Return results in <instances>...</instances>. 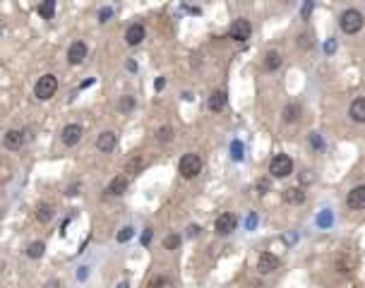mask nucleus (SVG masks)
<instances>
[{
  "mask_svg": "<svg viewBox=\"0 0 365 288\" xmlns=\"http://www.w3.org/2000/svg\"><path fill=\"white\" fill-rule=\"evenodd\" d=\"M363 24H365L363 12H361V10H353V7L344 10L341 17H339V27H341L344 34H358V31L363 29Z\"/></svg>",
  "mask_w": 365,
  "mask_h": 288,
  "instance_id": "f257e3e1",
  "label": "nucleus"
},
{
  "mask_svg": "<svg viewBox=\"0 0 365 288\" xmlns=\"http://www.w3.org/2000/svg\"><path fill=\"white\" fill-rule=\"evenodd\" d=\"M58 91V77L56 75H43L36 86H34V94H36V99H41V101H48L51 96H56Z\"/></svg>",
  "mask_w": 365,
  "mask_h": 288,
  "instance_id": "f03ea898",
  "label": "nucleus"
},
{
  "mask_svg": "<svg viewBox=\"0 0 365 288\" xmlns=\"http://www.w3.org/2000/svg\"><path fill=\"white\" fill-rule=\"evenodd\" d=\"M269 173H272L274 178H286V175H291V173H293V161H291V156L277 154V156L269 161Z\"/></svg>",
  "mask_w": 365,
  "mask_h": 288,
  "instance_id": "7ed1b4c3",
  "label": "nucleus"
},
{
  "mask_svg": "<svg viewBox=\"0 0 365 288\" xmlns=\"http://www.w3.org/2000/svg\"><path fill=\"white\" fill-rule=\"evenodd\" d=\"M178 171H180L183 178H195L197 173L202 171V159L197 154H185L178 164Z\"/></svg>",
  "mask_w": 365,
  "mask_h": 288,
  "instance_id": "20e7f679",
  "label": "nucleus"
},
{
  "mask_svg": "<svg viewBox=\"0 0 365 288\" xmlns=\"http://www.w3.org/2000/svg\"><path fill=\"white\" fill-rule=\"evenodd\" d=\"M250 34H253V24H250L248 20L240 17V20L233 22V27H231V39H233V41H248Z\"/></svg>",
  "mask_w": 365,
  "mask_h": 288,
  "instance_id": "39448f33",
  "label": "nucleus"
},
{
  "mask_svg": "<svg viewBox=\"0 0 365 288\" xmlns=\"http://www.w3.org/2000/svg\"><path fill=\"white\" fill-rule=\"evenodd\" d=\"M86 58V43L85 41H75V43H70V48H67V62L70 65H82Z\"/></svg>",
  "mask_w": 365,
  "mask_h": 288,
  "instance_id": "423d86ee",
  "label": "nucleus"
},
{
  "mask_svg": "<svg viewBox=\"0 0 365 288\" xmlns=\"http://www.w3.org/2000/svg\"><path fill=\"white\" fill-rule=\"evenodd\" d=\"M63 142L67 144V146H75V144L80 142L82 140V127L77 125V123H70V125H65L63 127Z\"/></svg>",
  "mask_w": 365,
  "mask_h": 288,
  "instance_id": "0eeeda50",
  "label": "nucleus"
},
{
  "mask_svg": "<svg viewBox=\"0 0 365 288\" xmlns=\"http://www.w3.org/2000/svg\"><path fill=\"white\" fill-rule=\"evenodd\" d=\"M346 206L348 209H365V185H358L348 192L346 197Z\"/></svg>",
  "mask_w": 365,
  "mask_h": 288,
  "instance_id": "6e6552de",
  "label": "nucleus"
},
{
  "mask_svg": "<svg viewBox=\"0 0 365 288\" xmlns=\"http://www.w3.org/2000/svg\"><path fill=\"white\" fill-rule=\"evenodd\" d=\"M257 269H259V274H272V271H277L279 269V257L277 255H272V252H264L259 262H257Z\"/></svg>",
  "mask_w": 365,
  "mask_h": 288,
  "instance_id": "1a4fd4ad",
  "label": "nucleus"
},
{
  "mask_svg": "<svg viewBox=\"0 0 365 288\" xmlns=\"http://www.w3.org/2000/svg\"><path fill=\"white\" fill-rule=\"evenodd\" d=\"M115 144H118V137H115V132H101L99 135V140H96V146H99V151H104V154H111L113 149H115Z\"/></svg>",
  "mask_w": 365,
  "mask_h": 288,
  "instance_id": "9d476101",
  "label": "nucleus"
},
{
  "mask_svg": "<svg viewBox=\"0 0 365 288\" xmlns=\"http://www.w3.org/2000/svg\"><path fill=\"white\" fill-rule=\"evenodd\" d=\"M214 226H216V233H219V235H228V233L236 230V216H233V214H221Z\"/></svg>",
  "mask_w": 365,
  "mask_h": 288,
  "instance_id": "9b49d317",
  "label": "nucleus"
},
{
  "mask_svg": "<svg viewBox=\"0 0 365 288\" xmlns=\"http://www.w3.org/2000/svg\"><path fill=\"white\" fill-rule=\"evenodd\" d=\"M22 144H24V132H22V130H10V132L5 135V146H7V149L17 151V149H22Z\"/></svg>",
  "mask_w": 365,
  "mask_h": 288,
  "instance_id": "f8f14e48",
  "label": "nucleus"
},
{
  "mask_svg": "<svg viewBox=\"0 0 365 288\" xmlns=\"http://www.w3.org/2000/svg\"><path fill=\"white\" fill-rule=\"evenodd\" d=\"M207 106H209V111H214V113H219V111H224L226 108V91H212V96H209V101H207Z\"/></svg>",
  "mask_w": 365,
  "mask_h": 288,
  "instance_id": "ddd939ff",
  "label": "nucleus"
},
{
  "mask_svg": "<svg viewBox=\"0 0 365 288\" xmlns=\"http://www.w3.org/2000/svg\"><path fill=\"white\" fill-rule=\"evenodd\" d=\"M125 41L130 43V46H137L144 41V27L142 24H132V27H128L125 31Z\"/></svg>",
  "mask_w": 365,
  "mask_h": 288,
  "instance_id": "4468645a",
  "label": "nucleus"
},
{
  "mask_svg": "<svg viewBox=\"0 0 365 288\" xmlns=\"http://www.w3.org/2000/svg\"><path fill=\"white\" fill-rule=\"evenodd\" d=\"M351 120L353 123H365V99L361 96V99H356L353 103H351Z\"/></svg>",
  "mask_w": 365,
  "mask_h": 288,
  "instance_id": "2eb2a0df",
  "label": "nucleus"
},
{
  "mask_svg": "<svg viewBox=\"0 0 365 288\" xmlns=\"http://www.w3.org/2000/svg\"><path fill=\"white\" fill-rule=\"evenodd\" d=\"M283 202H288V204H303L305 202V192L301 187H288V190H283Z\"/></svg>",
  "mask_w": 365,
  "mask_h": 288,
  "instance_id": "dca6fc26",
  "label": "nucleus"
},
{
  "mask_svg": "<svg viewBox=\"0 0 365 288\" xmlns=\"http://www.w3.org/2000/svg\"><path fill=\"white\" fill-rule=\"evenodd\" d=\"M53 214H56V211H53V206H51V204H46V202H41V204L36 206V219H39L41 224H48V221L53 219Z\"/></svg>",
  "mask_w": 365,
  "mask_h": 288,
  "instance_id": "f3484780",
  "label": "nucleus"
},
{
  "mask_svg": "<svg viewBox=\"0 0 365 288\" xmlns=\"http://www.w3.org/2000/svg\"><path fill=\"white\" fill-rule=\"evenodd\" d=\"M125 190H128V178H125V175H118V178H113L111 185H108V192H111V195H115V197H118V195H123Z\"/></svg>",
  "mask_w": 365,
  "mask_h": 288,
  "instance_id": "a211bd4d",
  "label": "nucleus"
},
{
  "mask_svg": "<svg viewBox=\"0 0 365 288\" xmlns=\"http://www.w3.org/2000/svg\"><path fill=\"white\" fill-rule=\"evenodd\" d=\"M301 118V103H288L283 108V123H296Z\"/></svg>",
  "mask_w": 365,
  "mask_h": 288,
  "instance_id": "6ab92c4d",
  "label": "nucleus"
},
{
  "mask_svg": "<svg viewBox=\"0 0 365 288\" xmlns=\"http://www.w3.org/2000/svg\"><path fill=\"white\" fill-rule=\"evenodd\" d=\"M39 15H41L43 20H51V17L56 15V2H53V0H43V2L39 5Z\"/></svg>",
  "mask_w": 365,
  "mask_h": 288,
  "instance_id": "aec40b11",
  "label": "nucleus"
},
{
  "mask_svg": "<svg viewBox=\"0 0 365 288\" xmlns=\"http://www.w3.org/2000/svg\"><path fill=\"white\" fill-rule=\"evenodd\" d=\"M279 65H281V56L277 51H269V53L264 56V67H267V70H279Z\"/></svg>",
  "mask_w": 365,
  "mask_h": 288,
  "instance_id": "412c9836",
  "label": "nucleus"
},
{
  "mask_svg": "<svg viewBox=\"0 0 365 288\" xmlns=\"http://www.w3.org/2000/svg\"><path fill=\"white\" fill-rule=\"evenodd\" d=\"M43 250H46V245H43L41 240H36V243H31L27 247V255L31 259H39V257H43Z\"/></svg>",
  "mask_w": 365,
  "mask_h": 288,
  "instance_id": "4be33fe9",
  "label": "nucleus"
},
{
  "mask_svg": "<svg viewBox=\"0 0 365 288\" xmlns=\"http://www.w3.org/2000/svg\"><path fill=\"white\" fill-rule=\"evenodd\" d=\"M142 166H144V159H142V156H132V159L128 161V166H125V173L135 175V173L142 171Z\"/></svg>",
  "mask_w": 365,
  "mask_h": 288,
  "instance_id": "5701e85b",
  "label": "nucleus"
},
{
  "mask_svg": "<svg viewBox=\"0 0 365 288\" xmlns=\"http://www.w3.org/2000/svg\"><path fill=\"white\" fill-rule=\"evenodd\" d=\"M118 108H120L123 113H130V111L135 108V99H132V96H123L120 103H118Z\"/></svg>",
  "mask_w": 365,
  "mask_h": 288,
  "instance_id": "b1692460",
  "label": "nucleus"
},
{
  "mask_svg": "<svg viewBox=\"0 0 365 288\" xmlns=\"http://www.w3.org/2000/svg\"><path fill=\"white\" fill-rule=\"evenodd\" d=\"M178 245H180V235H175V233L166 235V240H164V247H166V250H178Z\"/></svg>",
  "mask_w": 365,
  "mask_h": 288,
  "instance_id": "393cba45",
  "label": "nucleus"
},
{
  "mask_svg": "<svg viewBox=\"0 0 365 288\" xmlns=\"http://www.w3.org/2000/svg\"><path fill=\"white\" fill-rule=\"evenodd\" d=\"M132 235H135V228H132V226H125V228H120V233H118V243H128Z\"/></svg>",
  "mask_w": 365,
  "mask_h": 288,
  "instance_id": "a878e982",
  "label": "nucleus"
},
{
  "mask_svg": "<svg viewBox=\"0 0 365 288\" xmlns=\"http://www.w3.org/2000/svg\"><path fill=\"white\" fill-rule=\"evenodd\" d=\"M171 137H173V130H171L169 125L161 127V130L156 132V140H159V142H171Z\"/></svg>",
  "mask_w": 365,
  "mask_h": 288,
  "instance_id": "bb28decb",
  "label": "nucleus"
},
{
  "mask_svg": "<svg viewBox=\"0 0 365 288\" xmlns=\"http://www.w3.org/2000/svg\"><path fill=\"white\" fill-rule=\"evenodd\" d=\"M231 156H233L236 161H240V159H243V144L238 142V140L231 144Z\"/></svg>",
  "mask_w": 365,
  "mask_h": 288,
  "instance_id": "cd10ccee",
  "label": "nucleus"
},
{
  "mask_svg": "<svg viewBox=\"0 0 365 288\" xmlns=\"http://www.w3.org/2000/svg\"><path fill=\"white\" fill-rule=\"evenodd\" d=\"M166 286H169V281H166L164 276H156V279L149 281V288H166Z\"/></svg>",
  "mask_w": 365,
  "mask_h": 288,
  "instance_id": "c85d7f7f",
  "label": "nucleus"
},
{
  "mask_svg": "<svg viewBox=\"0 0 365 288\" xmlns=\"http://www.w3.org/2000/svg\"><path fill=\"white\" fill-rule=\"evenodd\" d=\"M298 46H301V48H310V46H312V36L301 34V36H298Z\"/></svg>",
  "mask_w": 365,
  "mask_h": 288,
  "instance_id": "c756f323",
  "label": "nucleus"
},
{
  "mask_svg": "<svg viewBox=\"0 0 365 288\" xmlns=\"http://www.w3.org/2000/svg\"><path fill=\"white\" fill-rule=\"evenodd\" d=\"M113 17V10L111 7H101V12H99V22H108Z\"/></svg>",
  "mask_w": 365,
  "mask_h": 288,
  "instance_id": "7c9ffc66",
  "label": "nucleus"
},
{
  "mask_svg": "<svg viewBox=\"0 0 365 288\" xmlns=\"http://www.w3.org/2000/svg\"><path fill=\"white\" fill-rule=\"evenodd\" d=\"M332 224V211H322L320 214V226H329Z\"/></svg>",
  "mask_w": 365,
  "mask_h": 288,
  "instance_id": "2f4dec72",
  "label": "nucleus"
},
{
  "mask_svg": "<svg viewBox=\"0 0 365 288\" xmlns=\"http://www.w3.org/2000/svg\"><path fill=\"white\" fill-rule=\"evenodd\" d=\"M310 144H312L315 149H322V146H324V142L320 140V135H317V132H312V135H310Z\"/></svg>",
  "mask_w": 365,
  "mask_h": 288,
  "instance_id": "473e14b6",
  "label": "nucleus"
},
{
  "mask_svg": "<svg viewBox=\"0 0 365 288\" xmlns=\"http://www.w3.org/2000/svg\"><path fill=\"white\" fill-rule=\"evenodd\" d=\"M151 235H154V233H151V228L144 230V233H142V245H149V243H151Z\"/></svg>",
  "mask_w": 365,
  "mask_h": 288,
  "instance_id": "72a5a7b5",
  "label": "nucleus"
},
{
  "mask_svg": "<svg viewBox=\"0 0 365 288\" xmlns=\"http://www.w3.org/2000/svg\"><path fill=\"white\" fill-rule=\"evenodd\" d=\"M324 51H327V53H334V51H337V41H332V39H329V41L324 43Z\"/></svg>",
  "mask_w": 365,
  "mask_h": 288,
  "instance_id": "f704fd0d",
  "label": "nucleus"
},
{
  "mask_svg": "<svg viewBox=\"0 0 365 288\" xmlns=\"http://www.w3.org/2000/svg\"><path fill=\"white\" fill-rule=\"evenodd\" d=\"M245 226H248V228L253 230L255 226H257V216H255V214H250V216H248V221H245Z\"/></svg>",
  "mask_w": 365,
  "mask_h": 288,
  "instance_id": "c9c22d12",
  "label": "nucleus"
},
{
  "mask_svg": "<svg viewBox=\"0 0 365 288\" xmlns=\"http://www.w3.org/2000/svg\"><path fill=\"white\" fill-rule=\"evenodd\" d=\"M310 12H312V2H305V5H303V20H308Z\"/></svg>",
  "mask_w": 365,
  "mask_h": 288,
  "instance_id": "e433bc0d",
  "label": "nucleus"
},
{
  "mask_svg": "<svg viewBox=\"0 0 365 288\" xmlns=\"http://www.w3.org/2000/svg\"><path fill=\"white\" fill-rule=\"evenodd\" d=\"M77 279H80V281H85V279H86V267H80V271H77Z\"/></svg>",
  "mask_w": 365,
  "mask_h": 288,
  "instance_id": "4c0bfd02",
  "label": "nucleus"
},
{
  "mask_svg": "<svg viewBox=\"0 0 365 288\" xmlns=\"http://www.w3.org/2000/svg\"><path fill=\"white\" fill-rule=\"evenodd\" d=\"M164 84H166V80H164V77H159V80L154 82V86H156V91H159V89H164Z\"/></svg>",
  "mask_w": 365,
  "mask_h": 288,
  "instance_id": "58836bf2",
  "label": "nucleus"
},
{
  "mask_svg": "<svg viewBox=\"0 0 365 288\" xmlns=\"http://www.w3.org/2000/svg\"><path fill=\"white\" fill-rule=\"evenodd\" d=\"M197 233H199V228H197V226H190V228H188V235H190V238H195Z\"/></svg>",
  "mask_w": 365,
  "mask_h": 288,
  "instance_id": "ea45409f",
  "label": "nucleus"
},
{
  "mask_svg": "<svg viewBox=\"0 0 365 288\" xmlns=\"http://www.w3.org/2000/svg\"><path fill=\"white\" fill-rule=\"evenodd\" d=\"M89 84H94V80H91V77H89V80H85V82H82V84H80V86H82V89H86V86H89Z\"/></svg>",
  "mask_w": 365,
  "mask_h": 288,
  "instance_id": "a19ab883",
  "label": "nucleus"
},
{
  "mask_svg": "<svg viewBox=\"0 0 365 288\" xmlns=\"http://www.w3.org/2000/svg\"><path fill=\"white\" fill-rule=\"evenodd\" d=\"M58 286V281H51V284H46V288H56Z\"/></svg>",
  "mask_w": 365,
  "mask_h": 288,
  "instance_id": "79ce46f5",
  "label": "nucleus"
},
{
  "mask_svg": "<svg viewBox=\"0 0 365 288\" xmlns=\"http://www.w3.org/2000/svg\"><path fill=\"white\" fill-rule=\"evenodd\" d=\"M118 288H128V284H125V281H123V284H120V286H118Z\"/></svg>",
  "mask_w": 365,
  "mask_h": 288,
  "instance_id": "37998d69",
  "label": "nucleus"
}]
</instances>
